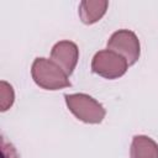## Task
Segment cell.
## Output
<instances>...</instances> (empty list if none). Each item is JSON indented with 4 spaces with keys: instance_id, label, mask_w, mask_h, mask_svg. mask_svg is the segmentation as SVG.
Returning <instances> with one entry per match:
<instances>
[{
    "instance_id": "obj_7",
    "label": "cell",
    "mask_w": 158,
    "mask_h": 158,
    "mask_svg": "<svg viewBox=\"0 0 158 158\" xmlns=\"http://www.w3.org/2000/svg\"><path fill=\"white\" fill-rule=\"evenodd\" d=\"M130 158H158V143L144 135L133 136Z\"/></svg>"
},
{
    "instance_id": "obj_6",
    "label": "cell",
    "mask_w": 158,
    "mask_h": 158,
    "mask_svg": "<svg viewBox=\"0 0 158 158\" xmlns=\"http://www.w3.org/2000/svg\"><path fill=\"white\" fill-rule=\"evenodd\" d=\"M107 6L109 1L106 0H84L79 4V17L83 23L93 25L106 14Z\"/></svg>"
},
{
    "instance_id": "obj_9",
    "label": "cell",
    "mask_w": 158,
    "mask_h": 158,
    "mask_svg": "<svg viewBox=\"0 0 158 158\" xmlns=\"http://www.w3.org/2000/svg\"><path fill=\"white\" fill-rule=\"evenodd\" d=\"M1 158H19V154L15 149V147L6 142L5 138H1Z\"/></svg>"
},
{
    "instance_id": "obj_2",
    "label": "cell",
    "mask_w": 158,
    "mask_h": 158,
    "mask_svg": "<svg viewBox=\"0 0 158 158\" xmlns=\"http://www.w3.org/2000/svg\"><path fill=\"white\" fill-rule=\"evenodd\" d=\"M64 99L69 111L85 123H100L106 115L104 106L88 94H65Z\"/></svg>"
},
{
    "instance_id": "obj_3",
    "label": "cell",
    "mask_w": 158,
    "mask_h": 158,
    "mask_svg": "<svg viewBox=\"0 0 158 158\" xmlns=\"http://www.w3.org/2000/svg\"><path fill=\"white\" fill-rule=\"evenodd\" d=\"M127 60L110 49L96 52L91 60V70L105 79L121 78L127 72Z\"/></svg>"
},
{
    "instance_id": "obj_4",
    "label": "cell",
    "mask_w": 158,
    "mask_h": 158,
    "mask_svg": "<svg viewBox=\"0 0 158 158\" xmlns=\"http://www.w3.org/2000/svg\"><path fill=\"white\" fill-rule=\"evenodd\" d=\"M107 49L123 57L128 65L135 64L141 54L139 40L131 30H118L114 32L107 41Z\"/></svg>"
},
{
    "instance_id": "obj_5",
    "label": "cell",
    "mask_w": 158,
    "mask_h": 158,
    "mask_svg": "<svg viewBox=\"0 0 158 158\" xmlns=\"http://www.w3.org/2000/svg\"><path fill=\"white\" fill-rule=\"evenodd\" d=\"M79 59V49L78 46L72 41H59L57 42L51 51V60H53L58 67L63 69V72L69 77Z\"/></svg>"
},
{
    "instance_id": "obj_8",
    "label": "cell",
    "mask_w": 158,
    "mask_h": 158,
    "mask_svg": "<svg viewBox=\"0 0 158 158\" xmlns=\"http://www.w3.org/2000/svg\"><path fill=\"white\" fill-rule=\"evenodd\" d=\"M15 100V93L12 86L6 83L5 80L0 81V110L1 111H6L9 110Z\"/></svg>"
},
{
    "instance_id": "obj_1",
    "label": "cell",
    "mask_w": 158,
    "mask_h": 158,
    "mask_svg": "<svg viewBox=\"0 0 158 158\" xmlns=\"http://www.w3.org/2000/svg\"><path fill=\"white\" fill-rule=\"evenodd\" d=\"M31 75L33 81L44 90H59L72 85L63 69L53 60L43 57H38L33 60Z\"/></svg>"
}]
</instances>
